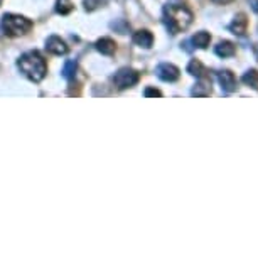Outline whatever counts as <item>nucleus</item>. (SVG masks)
<instances>
[{"instance_id": "f257e3e1", "label": "nucleus", "mask_w": 258, "mask_h": 258, "mask_svg": "<svg viewBox=\"0 0 258 258\" xmlns=\"http://www.w3.org/2000/svg\"><path fill=\"white\" fill-rule=\"evenodd\" d=\"M193 22V12L181 3H170L164 7V24L170 34L186 31Z\"/></svg>"}, {"instance_id": "f03ea898", "label": "nucleus", "mask_w": 258, "mask_h": 258, "mask_svg": "<svg viewBox=\"0 0 258 258\" xmlns=\"http://www.w3.org/2000/svg\"><path fill=\"white\" fill-rule=\"evenodd\" d=\"M17 66L24 73V76H27L34 83L42 81L47 73V64L44 58H42L37 51H29V53L22 54L17 61Z\"/></svg>"}, {"instance_id": "7ed1b4c3", "label": "nucleus", "mask_w": 258, "mask_h": 258, "mask_svg": "<svg viewBox=\"0 0 258 258\" xmlns=\"http://www.w3.org/2000/svg\"><path fill=\"white\" fill-rule=\"evenodd\" d=\"M2 26L9 35H26L32 29V22L19 14H5L2 19Z\"/></svg>"}, {"instance_id": "20e7f679", "label": "nucleus", "mask_w": 258, "mask_h": 258, "mask_svg": "<svg viewBox=\"0 0 258 258\" xmlns=\"http://www.w3.org/2000/svg\"><path fill=\"white\" fill-rule=\"evenodd\" d=\"M140 79V74L137 73L132 67H122L115 73L113 76V85L117 86L118 90H127V88H132L138 83Z\"/></svg>"}, {"instance_id": "39448f33", "label": "nucleus", "mask_w": 258, "mask_h": 258, "mask_svg": "<svg viewBox=\"0 0 258 258\" xmlns=\"http://www.w3.org/2000/svg\"><path fill=\"white\" fill-rule=\"evenodd\" d=\"M156 74L159 79H162V81L174 83L179 79L181 71H179V67L170 64V63H161V64L156 67Z\"/></svg>"}, {"instance_id": "423d86ee", "label": "nucleus", "mask_w": 258, "mask_h": 258, "mask_svg": "<svg viewBox=\"0 0 258 258\" xmlns=\"http://www.w3.org/2000/svg\"><path fill=\"white\" fill-rule=\"evenodd\" d=\"M218 81H220L221 88H223L226 93H233L238 88V81L235 78V74L229 69H221L218 71Z\"/></svg>"}, {"instance_id": "0eeeda50", "label": "nucleus", "mask_w": 258, "mask_h": 258, "mask_svg": "<svg viewBox=\"0 0 258 258\" xmlns=\"http://www.w3.org/2000/svg\"><path fill=\"white\" fill-rule=\"evenodd\" d=\"M46 49L49 51L51 54H56V56H63V54L67 53L66 42L63 41L61 37H58V35H51V37H47Z\"/></svg>"}, {"instance_id": "6e6552de", "label": "nucleus", "mask_w": 258, "mask_h": 258, "mask_svg": "<svg viewBox=\"0 0 258 258\" xmlns=\"http://www.w3.org/2000/svg\"><path fill=\"white\" fill-rule=\"evenodd\" d=\"M229 31H231L235 35H245L248 29V19H247V14H243V12H240V14L235 15V19L231 21L228 27Z\"/></svg>"}, {"instance_id": "1a4fd4ad", "label": "nucleus", "mask_w": 258, "mask_h": 258, "mask_svg": "<svg viewBox=\"0 0 258 258\" xmlns=\"http://www.w3.org/2000/svg\"><path fill=\"white\" fill-rule=\"evenodd\" d=\"M133 42L137 46L144 47V49H149V47H152V44H154V35L150 31H147V29L137 31V32L133 34Z\"/></svg>"}, {"instance_id": "9d476101", "label": "nucleus", "mask_w": 258, "mask_h": 258, "mask_svg": "<svg viewBox=\"0 0 258 258\" xmlns=\"http://www.w3.org/2000/svg\"><path fill=\"white\" fill-rule=\"evenodd\" d=\"M191 95L193 97H209V95H211V79L208 76L199 78L197 85H194Z\"/></svg>"}, {"instance_id": "9b49d317", "label": "nucleus", "mask_w": 258, "mask_h": 258, "mask_svg": "<svg viewBox=\"0 0 258 258\" xmlns=\"http://www.w3.org/2000/svg\"><path fill=\"white\" fill-rule=\"evenodd\" d=\"M97 51H100L101 54H105V56H112V54L117 51V42L113 41V39L110 37H101L97 41Z\"/></svg>"}, {"instance_id": "f8f14e48", "label": "nucleus", "mask_w": 258, "mask_h": 258, "mask_svg": "<svg viewBox=\"0 0 258 258\" xmlns=\"http://www.w3.org/2000/svg\"><path fill=\"white\" fill-rule=\"evenodd\" d=\"M214 53H216L220 58H231V56H235L236 47L231 41H221V42H218L216 47H214Z\"/></svg>"}, {"instance_id": "ddd939ff", "label": "nucleus", "mask_w": 258, "mask_h": 258, "mask_svg": "<svg viewBox=\"0 0 258 258\" xmlns=\"http://www.w3.org/2000/svg\"><path fill=\"white\" fill-rule=\"evenodd\" d=\"M191 42L194 44V47H199V49H206V47L209 46V42H211V34L206 32V31H199V32H196L193 35Z\"/></svg>"}, {"instance_id": "4468645a", "label": "nucleus", "mask_w": 258, "mask_h": 258, "mask_svg": "<svg viewBox=\"0 0 258 258\" xmlns=\"http://www.w3.org/2000/svg\"><path fill=\"white\" fill-rule=\"evenodd\" d=\"M188 73L193 74L196 78H202V76H208V69L204 67V64L199 61V59H193L191 63L188 64Z\"/></svg>"}, {"instance_id": "2eb2a0df", "label": "nucleus", "mask_w": 258, "mask_h": 258, "mask_svg": "<svg viewBox=\"0 0 258 258\" xmlns=\"http://www.w3.org/2000/svg\"><path fill=\"white\" fill-rule=\"evenodd\" d=\"M241 81H243L247 86H250V88L258 90V71L257 69H248L247 73L243 74Z\"/></svg>"}, {"instance_id": "dca6fc26", "label": "nucleus", "mask_w": 258, "mask_h": 258, "mask_svg": "<svg viewBox=\"0 0 258 258\" xmlns=\"http://www.w3.org/2000/svg\"><path fill=\"white\" fill-rule=\"evenodd\" d=\"M76 69H78V63L74 59H69V61L64 63V67H63V76L66 79H73L74 74H76Z\"/></svg>"}, {"instance_id": "f3484780", "label": "nucleus", "mask_w": 258, "mask_h": 258, "mask_svg": "<svg viewBox=\"0 0 258 258\" xmlns=\"http://www.w3.org/2000/svg\"><path fill=\"white\" fill-rule=\"evenodd\" d=\"M74 5L71 0H56V12L61 15H67L69 12H73Z\"/></svg>"}, {"instance_id": "a211bd4d", "label": "nucleus", "mask_w": 258, "mask_h": 258, "mask_svg": "<svg viewBox=\"0 0 258 258\" xmlns=\"http://www.w3.org/2000/svg\"><path fill=\"white\" fill-rule=\"evenodd\" d=\"M105 2L106 0H85V9L88 12H91V10L98 9V7L105 5Z\"/></svg>"}, {"instance_id": "6ab92c4d", "label": "nucleus", "mask_w": 258, "mask_h": 258, "mask_svg": "<svg viewBox=\"0 0 258 258\" xmlns=\"http://www.w3.org/2000/svg\"><path fill=\"white\" fill-rule=\"evenodd\" d=\"M144 95H145L147 98H149V97H159V98H161L162 97V93L157 88H147Z\"/></svg>"}, {"instance_id": "aec40b11", "label": "nucleus", "mask_w": 258, "mask_h": 258, "mask_svg": "<svg viewBox=\"0 0 258 258\" xmlns=\"http://www.w3.org/2000/svg\"><path fill=\"white\" fill-rule=\"evenodd\" d=\"M213 3H216V5H228V3L235 2V0H211Z\"/></svg>"}, {"instance_id": "412c9836", "label": "nucleus", "mask_w": 258, "mask_h": 258, "mask_svg": "<svg viewBox=\"0 0 258 258\" xmlns=\"http://www.w3.org/2000/svg\"><path fill=\"white\" fill-rule=\"evenodd\" d=\"M250 5H252L253 12H257L258 14V0H250Z\"/></svg>"}, {"instance_id": "4be33fe9", "label": "nucleus", "mask_w": 258, "mask_h": 258, "mask_svg": "<svg viewBox=\"0 0 258 258\" xmlns=\"http://www.w3.org/2000/svg\"><path fill=\"white\" fill-rule=\"evenodd\" d=\"M253 53H255V56H257V59H258V44L253 46Z\"/></svg>"}]
</instances>
